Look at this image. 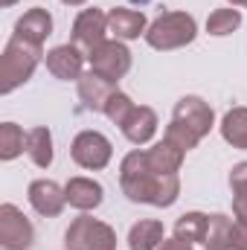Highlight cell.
Masks as SVG:
<instances>
[{
    "mask_svg": "<svg viewBox=\"0 0 247 250\" xmlns=\"http://www.w3.org/2000/svg\"><path fill=\"white\" fill-rule=\"evenodd\" d=\"M120 187L125 198L134 204H151V207H172L181 195L178 175H160L148 166L145 151H131L123 157L120 166Z\"/></svg>",
    "mask_w": 247,
    "mask_h": 250,
    "instance_id": "obj_1",
    "label": "cell"
},
{
    "mask_svg": "<svg viewBox=\"0 0 247 250\" xmlns=\"http://www.w3.org/2000/svg\"><path fill=\"white\" fill-rule=\"evenodd\" d=\"M212 123H215V114L201 96H184V99H178V105L172 111V123L166 128L163 140L189 151L212 131Z\"/></svg>",
    "mask_w": 247,
    "mask_h": 250,
    "instance_id": "obj_2",
    "label": "cell"
},
{
    "mask_svg": "<svg viewBox=\"0 0 247 250\" xmlns=\"http://www.w3.org/2000/svg\"><path fill=\"white\" fill-rule=\"evenodd\" d=\"M41 56L44 53H41L38 44H29V41L12 35L3 56H0V93L6 96L15 87H21L23 82H29L38 62H41Z\"/></svg>",
    "mask_w": 247,
    "mask_h": 250,
    "instance_id": "obj_3",
    "label": "cell"
},
{
    "mask_svg": "<svg viewBox=\"0 0 247 250\" xmlns=\"http://www.w3.org/2000/svg\"><path fill=\"white\" fill-rule=\"evenodd\" d=\"M198 35V23L189 12H166L160 15L148 29H145V41L154 50H181L186 44H192Z\"/></svg>",
    "mask_w": 247,
    "mask_h": 250,
    "instance_id": "obj_4",
    "label": "cell"
},
{
    "mask_svg": "<svg viewBox=\"0 0 247 250\" xmlns=\"http://www.w3.org/2000/svg\"><path fill=\"white\" fill-rule=\"evenodd\" d=\"M64 248L67 250H117V233L90 215H79L67 233H64Z\"/></svg>",
    "mask_w": 247,
    "mask_h": 250,
    "instance_id": "obj_5",
    "label": "cell"
},
{
    "mask_svg": "<svg viewBox=\"0 0 247 250\" xmlns=\"http://www.w3.org/2000/svg\"><path fill=\"white\" fill-rule=\"evenodd\" d=\"M73 47H79L84 56H90L96 47L108 41V15L102 9H82L79 18L73 21Z\"/></svg>",
    "mask_w": 247,
    "mask_h": 250,
    "instance_id": "obj_6",
    "label": "cell"
},
{
    "mask_svg": "<svg viewBox=\"0 0 247 250\" xmlns=\"http://www.w3.org/2000/svg\"><path fill=\"white\" fill-rule=\"evenodd\" d=\"M70 154H73V160L82 169H93L96 172V169H105L111 163L114 148H111V140L105 134H99V131H82V134H76V140L70 146Z\"/></svg>",
    "mask_w": 247,
    "mask_h": 250,
    "instance_id": "obj_7",
    "label": "cell"
},
{
    "mask_svg": "<svg viewBox=\"0 0 247 250\" xmlns=\"http://www.w3.org/2000/svg\"><path fill=\"white\" fill-rule=\"evenodd\" d=\"M32 239H35V230H32L29 218L15 204H3L0 207V248L29 250Z\"/></svg>",
    "mask_w": 247,
    "mask_h": 250,
    "instance_id": "obj_8",
    "label": "cell"
},
{
    "mask_svg": "<svg viewBox=\"0 0 247 250\" xmlns=\"http://www.w3.org/2000/svg\"><path fill=\"white\" fill-rule=\"evenodd\" d=\"M87 62H90V70L99 73L102 79L120 82L125 73L131 70V53H128V47H125L123 41L114 38V41H105L102 47H96L87 56Z\"/></svg>",
    "mask_w": 247,
    "mask_h": 250,
    "instance_id": "obj_9",
    "label": "cell"
},
{
    "mask_svg": "<svg viewBox=\"0 0 247 250\" xmlns=\"http://www.w3.org/2000/svg\"><path fill=\"white\" fill-rule=\"evenodd\" d=\"M84 53L73 44H62V47H53L47 53V70L62 79V82H79L84 76Z\"/></svg>",
    "mask_w": 247,
    "mask_h": 250,
    "instance_id": "obj_10",
    "label": "cell"
},
{
    "mask_svg": "<svg viewBox=\"0 0 247 250\" xmlns=\"http://www.w3.org/2000/svg\"><path fill=\"white\" fill-rule=\"evenodd\" d=\"M29 204H32V209L38 212V215H44V218H56V215H62L64 204H67V195H64V189L56 184V181H47V178H41V181H32L29 184Z\"/></svg>",
    "mask_w": 247,
    "mask_h": 250,
    "instance_id": "obj_11",
    "label": "cell"
},
{
    "mask_svg": "<svg viewBox=\"0 0 247 250\" xmlns=\"http://www.w3.org/2000/svg\"><path fill=\"white\" fill-rule=\"evenodd\" d=\"M15 35L23 38V41H29V44L44 47V41L53 35V15L47 9H41V6L23 12L18 18V23H15Z\"/></svg>",
    "mask_w": 247,
    "mask_h": 250,
    "instance_id": "obj_12",
    "label": "cell"
},
{
    "mask_svg": "<svg viewBox=\"0 0 247 250\" xmlns=\"http://www.w3.org/2000/svg\"><path fill=\"white\" fill-rule=\"evenodd\" d=\"M117 93V82H111V79H102L99 73H84L82 79H79V99L84 102V108H90V111H105V105H108V99Z\"/></svg>",
    "mask_w": 247,
    "mask_h": 250,
    "instance_id": "obj_13",
    "label": "cell"
},
{
    "mask_svg": "<svg viewBox=\"0 0 247 250\" xmlns=\"http://www.w3.org/2000/svg\"><path fill=\"white\" fill-rule=\"evenodd\" d=\"M148 23H145V15L143 12H134V9H111L108 12V35H114L117 41H134L140 35H145Z\"/></svg>",
    "mask_w": 247,
    "mask_h": 250,
    "instance_id": "obj_14",
    "label": "cell"
},
{
    "mask_svg": "<svg viewBox=\"0 0 247 250\" xmlns=\"http://www.w3.org/2000/svg\"><path fill=\"white\" fill-rule=\"evenodd\" d=\"M123 134L128 143L134 146H145L154 134H157V114L148 108V105H134V111L128 114V120L123 125Z\"/></svg>",
    "mask_w": 247,
    "mask_h": 250,
    "instance_id": "obj_15",
    "label": "cell"
},
{
    "mask_svg": "<svg viewBox=\"0 0 247 250\" xmlns=\"http://www.w3.org/2000/svg\"><path fill=\"white\" fill-rule=\"evenodd\" d=\"M64 195H67V204L87 212V209H96L105 198V189L102 184H96L93 178H70L67 187H64Z\"/></svg>",
    "mask_w": 247,
    "mask_h": 250,
    "instance_id": "obj_16",
    "label": "cell"
},
{
    "mask_svg": "<svg viewBox=\"0 0 247 250\" xmlns=\"http://www.w3.org/2000/svg\"><path fill=\"white\" fill-rule=\"evenodd\" d=\"M145 154H148V166L154 172H160V175H178V169H181V163H184V157H186L184 148L172 146L169 140H160Z\"/></svg>",
    "mask_w": 247,
    "mask_h": 250,
    "instance_id": "obj_17",
    "label": "cell"
},
{
    "mask_svg": "<svg viewBox=\"0 0 247 250\" xmlns=\"http://www.w3.org/2000/svg\"><path fill=\"white\" fill-rule=\"evenodd\" d=\"M26 154L38 169H47L53 163V134H50V128L38 125L26 134Z\"/></svg>",
    "mask_w": 247,
    "mask_h": 250,
    "instance_id": "obj_18",
    "label": "cell"
},
{
    "mask_svg": "<svg viewBox=\"0 0 247 250\" xmlns=\"http://www.w3.org/2000/svg\"><path fill=\"white\" fill-rule=\"evenodd\" d=\"M163 242V224L154 218L137 221L128 233V248L131 250H157Z\"/></svg>",
    "mask_w": 247,
    "mask_h": 250,
    "instance_id": "obj_19",
    "label": "cell"
},
{
    "mask_svg": "<svg viewBox=\"0 0 247 250\" xmlns=\"http://www.w3.org/2000/svg\"><path fill=\"white\" fill-rule=\"evenodd\" d=\"M204 248L206 250H233V221L224 212L209 215L206 236H204Z\"/></svg>",
    "mask_w": 247,
    "mask_h": 250,
    "instance_id": "obj_20",
    "label": "cell"
},
{
    "mask_svg": "<svg viewBox=\"0 0 247 250\" xmlns=\"http://www.w3.org/2000/svg\"><path fill=\"white\" fill-rule=\"evenodd\" d=\"M221 137L233 148H247V108H233L221 120Z\"/></svg>",
    "mask_w": 247,
    "mask_h": 250,
    "instance_id": "obj_21",
    "label": "cell"
},
{
    "mask_svg": "<svg viewBox=\"0 0 247 250\" xmlns=\"http://www.w3.org/2000/svg\"><path fill=\"white\" fill-rule=\"evenodd\" d=\"M206 224H209V215H204V212H184V215L175 221V236L184 239V242H189V245H195V242L204 245Z\"/></svg>",
    "mask_w": 247,
    "mask_h": 250,
    "instance_id": "obj_22",
    "label": "cell"
},
{
    "mask_svg": "<svg viewBox=\"0 0 247 250\" xmlns=\"http://www.w3.org/2000/svg\"><path fill=\"white\" fill-rule=\"evenodd\" d=\"M23 148H26V134L21 131V125L15 123L0 125V160H15Z\"/></svg>",
    "mask_w": 247,
    "mask_h": 250,
    "instance_id": "obj_23",
    "label": "cell"
},
{
    "mask_svg": "<svg viewBox=\"0 0 247 250\" xmlns=\"http://www.w3.org/2000/svg\"><path fill=\"white\" fill-rule=\"evenodd\" d=\"M242 26V12L239 9H215L209 18H206V32L221 38V35H230Z\"/></svg>",
    "mask_w": 247,
    "mask_h": 250,
    "instance_id": "obj_24",
    "label": "cell"
},
{
    "mask_svg": "<svg viewBox=\"0 0 247 250\" xmlns=\"http://www.w3.org/2000/svg\"><path fill=\"white\" fill-rule=\"evenodd\" d=\"M134 111V102H131V96L128 93H123V90H117L111 99H108V105H105V117L111 120L114 125H123L125 120H128V114Z\"/></svg>",
    "mask_w": 247,
    "mask_h": 250,
    "instance_id": "obj_25",
    "label": "cell"
},
{
    "mask_svg": "<svg viewBox=\"0 0 247 250\" xmlns=\"http://www.w3.org/2000/svg\"><path fill=\"white\" fill-rule=\"evenodd\" d=\"M230 187H233V195H247V160L233 166V172H230Z\"/></svg>",
    "mask_w": 247,
    "mask_h": 250,
    "instance_id": "obj_26",
    "label": "cell"
},
{
    "mask_svg": "<svg viewBox=\"0 0 247 250\" xmlns=\"http://www.w3.org/2000/svg\"><path fill=\"white\" fill-rule=\"evenodd\" d=\"M233 250H247V221L233 224Z\"/></svg>",
    "mask_w": 247,
    "mask_h": 250,
    "instance_id": "obj_27",
    "label": "cell"
},
{
    "mask_svg": "<svg viewBox=\"0 0 247 250\" xmlns=\"http://www.w3.org/2000/svg\"><path fill=\"white\" fill-rule=\"evenodd\" d=\"M233 212L239 221H247V195H233Z\"/></svg>",
    "mask_w": 247,
    "mask_h": 250,
    "instance_id": "obj_28",
    "label": "cell"
},
{
    "mask_svg": "<svg viewBox=\"0 0 247 250\" xmlns=\"http://www.w3.org/2000/svg\"><path fill=\"white\" fill-rule=\"evenodd\" d=\"M157 250H192V245L175 236V239H163V242H160V248H157Z\"/></svg>",
    "mask_w": 247,
    "mask_h": 250,
    "instance_id": "obj_29",
    "label": "cell"
},
{
    "mask_svg": "<svg viewBox=\"0 0 247 250\" xmlns=\"http://www.w3.org/2000/svg\"><path fill=\"white\" fill-rule=\"evenodd\" d=\"M64 6H82V3H87V0H62Z\"/></svg>",
    "mask_w": 247,
    "mask_h": 250,
    "instance_id": "obj_30",
    "label": "cell"
},
{
    "mask_svg": "<svg viewBox=\"0 0 247 250\" xmlns=\"http://www.w3.org/2000/svg\"><path fill=\"white\" fill-rule=\"evenodd\" d=\"M227 3H230V6H245L247 9V0H227Z\"/></svg>",
    "mask_w": 247,
    "mask_h": 250,
    "instance_id": "obj_31",
    "label": "cell"
},
{
    "mask_svg": "<svg viewBox=\"0 0 247 250\" xmlns=\"http://www.w3.org/2000/svg\"><path fill=\"white\" fill-rule=\"evenodd\" d=\"M15 3H18V0H0V6H6V9H9V6H15Z\"/></svg>",
    "mask_w": 247,
    "mask_h": 250,
    "instance_id": "obj_32",
    "label": "cell"
},
{
    "mask_svg": "<svg viewBox=\"0 0 247 250\" xmlns=\"http://www.w3.org/2000/svg\"><path fill=\"white\" fill-rule=\"evenodd\" d=\"M131 3H137V6H145V3H151V0H131Z\"/></svg>",
    "mask_w": 247,
    "mask_h": 250,
    "instance_id": "obj_33",
    "label": "cell"
}]
</instances>
